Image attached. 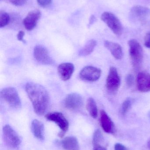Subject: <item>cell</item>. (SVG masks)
<instances>
[{
	"label": "cell",
	"instance_id": "6da1fadb",
	"mask_svg": "<svg viewBox=\"0 0 150 150\" xmlns=\"http://www.w3.org/2000/svg\"><path fill=\"white\" fill-rule=\"evenodd\" d=\"M25 89L36 114L43 115L50 103V97L46 89L43 86L33 82L27 83Z\"/></svg>",
	"mask_w": 150,
	"mask_h": 150
},
{
	"label": "cell",
	"instance_id": "7a4b0ae2",
	"mask_svg": "<svg viewBox=\"0 0 150 150\" xmlns=\"http://www.w3.org/2000/svg\"><path fill=\"white\" fill-rule=\"evenodd\" d=\"M129 52L133 67L138 69L142 63L143 59V50L140 43L135 39L128 41Z\"/></svg>",
	"mask_w": 150,
	"mask_h": 150
},
{
	"label": "cell",
	"instance_id": "3957f363",
	"mask_svg": "<svg viewBox=\"0 0 150 150\" xmlns=\"http://www.w3.org/2000/svg\"><path fill=\"white\" fill-rule=\"evenodd\" d=\"M1 96L10 107L15 109L21 107V100L16 88L11 87L4 88L1 91Z\"/></svg>",
	"mask_w": 150,
	"mask_h": 150
},
{
	"label": "cell",
	"instance_id": "277c9868",
	"mask_svg": "<svg viewBox=\"0 0 150 150\" xmlns=\"http://www.w3.org/2000/svg\"><path fill=\"white\" fill-rule=\"evenodd\" d=\"M101 18L116 36H120L122 34V24L119 18L113 13L105 11L101 15Z\"/></svg>",
	"mask_w": 150,
	"mask_h": 150
},
{
	"label": "cell",
	"instance_id": "5b68a950",
	"mask_svg": "<svg viewBox=\"0 0 150 150\" xmlns=\"http://www.w3.org/2000/svg\"><path fill=\"white\" fill-rule=\"evenodd\" d=\"M48 120L54 122L61 129L58 136L62 138L65 135L69 128L68 121L62 113L59 112L49 113L45 116Z\"/></svg>",
	"mask_w": 150,
	"mask_h": 150
},
{
	"label": "cell",
	"instance_id": "8992f818",
	"mask_svg": "<svg viewBox=\"0 0 150 150\" xmlns=\"http://www.w3.org/2000/svg\"><path fill=\"white\" fill-rule=\"evenodd\" d=\"M4 140L7 146L11 149H16L21 144V139L17 133L9 125L3 129Z\"/></svg>",
	"mask_w": 150,
	"mask_h": 150
},
{
	"label": "cell",
	"instance_id": "52a82bcc",
	"mask_svg": "<svg viewBox=\"0 0 150 150\" xmlns=\"http://www.w3.org/2000/svg\"><path fill=\"white\" fill-rule=\"evenodd\" d=\"M121 85V79L116 68L111 67L106 80V87L108 92L115 94L118 91Z\"/></svg>",
	"mask_w": 150,
	"mask_h": 150
},
{
	"label": "cell",
	"instance_id": "ba28073f",
	"mask_svg": "<svg viewBox=\"0 0 150 150\" xmlns=\"http://www.w3.org/2000/svg\"><path fill=\"white\" fill-rule=\"evenodd\" d=\"M101 69L95 67L87 66L80 71L79 77L82 80L89 82H94L99 79L101 76Z\"/></svg>",
	"mask_w": 150,
	"mask_h": 150
},
{
	"label": "cell",
	"instance_id": "9c48e42d",
	"mask_svg": "<svg viewBox=\"0 0 150 150\" xmlns=\"http://www.w3.org/2000/svg\"><path fill=\"white\" fill-rule=\"evenodd\" d=\"M33 55L37 62L44 65H51L53 60L50 56L47 49L41 45H37L34 47Z\"/></svg>",
	"mask_w": 150,
	"mask_h": 150
},
{
	"label": "cell",
	"instance_id": "30bf717a",
	"mask_svg": "<svg viewBox=\"0 0 150 150\" xmlns=\"http://www.w3.org/2000/svg\"><path fill=\"white\" fill-rule=\"evenodd\" d=\"M64 106L67 109L76 110L81 108L83 105V100L82 96L77 93H70L65 98Z\"/></svg>",
	"mask_w": 150,
	"mask_h": 150
},
{
	"label": "cell",
	"instance_id": "8fae6325",
	"mask_svg": "<svg viewBox=\"0 0 150 150\" xmlns=\"http://www.w3.org/2000/svg\"><path fill=\"white\" fill-rule=\"evenodd\" d=\"M41 17V13L38 10H34L30 11L23 21L26 29L29 31L33 30L37 25Z\"/></svg>",
	"mask_w": 150,
	"mask_h": 150
},
{
	"label": "cell",
	"instance_id": "7c38bea8",
	"mask_svg": "<svg viewBox=\"0 0 150 150\" xmlns=\"http://www.w3.org/2000/svg\"><path fill=\"white\" fill-rule=\"evenodd\" d=\"M137 88L141 92L150 91V74L146 72H140L137 75Z\"/></svg>",
	"mask_w": 150,
	"mask_h": 150
},
{
	"label": "cell",
	"instance_id": "4fadbf2b",
	"mask_svg": "<svg viewBox=\"0 0 150 150\" xmlns=\"http://www.w3.org/2000/svg\"><path fill=\"white\" fill-rule=\"evenodd\" d=\"M75 70V66L71 63H63L58 67L57 71L60 78L66 81L71 78Z\"/></svg>",
	"mask_w": 150,
	"mask_h": 150
},
{
	"label": "cell",
	"instance_id": "5bb4252c",
	"mask_svg": "<svg viewBox=\"0 0 150 150\" xmlns=\"http://www.w3.org/2000/svg\"><path fill=\"white\" fill-rule=\"evenodd\" d=\"M130 14L134 19L139 21H144L150 16V9L144 6L136 5L131 9Z\"/></svg>",
	"mask_w": 150,
	"mask_h": 150
},
{
	"label": "cell",
	"instance_id": "9a60e30c",
	"mask_svg": "<svg viewBox=\"0 0 150 150\" xmlns=\"http://www.w3.org/2000/svg\"><path fill=\"white\" fill-rule=\"evenodd\" d=\"M100 123L105 132L107 134H114V124L104 110H101L100 112Z\"/></svg>",
	"mask_w": 150,
	"mask_h": 150
},
{
	"label": "cell",
	"instance_id": "2e32d148",
	"mask_svg": "<svg viewBox=\"0 0 150 150\" xmlns=\"http://www.w3.org/2000/svg\"><path fill=\"white\" fill-rule=\"evenodd\" d=\"M104 45L115 59L120 60L123 58V50L120 45L108 40L105 41Z\"/></svg>",
	"mask_w": 150,
	"mask_h": 150
},
{
	"label": "cell",
	"instance_id": "e0dca14e",
	"mask_svg": "<svg viewBox=\"0 0 150 150\" xmlns=\"http://www.w3.org/2000/svg\"><path fill=\"white\" fill-rule=\"evenodd\" d=\"M31 131L35 137L38 140H44L45 138V130L43 123L37 120L33 121L31 123Z\"/></svg>",
	"mask_w": 150,
	"mask_h": 150
},
{
	"label": "cell",
	"instance_id": "ac0fdd59",
	"mask_svg": "<svg viewBox=\"0 0 150 150\" xmlns=\"http://www.w3.org/2000/svg\"><path fill=\"white\" fill-rule=\"evenodd\" d=\"M63 148L66 150H80L79 143L75 137H67L61 142Z\"/></svg>",
	"mask_w": 150,
	"mask_h": 150
},
{
	"label": "cell",
	"instance_id": "d6986e66",
	"mask_svg": "<svg viewBox=\"0 0 150 150\" xmlns=\"http://www.w3.org/2000/svg\"><path fill=\"white\" fill-rule=\"evenodd\" d=\"M97 44V42L94 40H89L80 50L79 55L81 56H86L90 55L93 52Z\"/></svg>",
	"mask_w": 150,
	"mask_h": 150
},
{
	"label": "cell",
	"instance_id": "ffe728a7",
	"mask_svg": "<svg viewBox=\"0 0 150 150\" xmlns=\"http://www.w3.org/2000/svg\"><path fill=\"white\" fill-rule=\"evenodd\" d=\"M87 111L92 117L96 119L98 116V109L96 101L92 98H90L87 100L86 103Z\"/></svg>",
	"mask_w": 150,
	"mask_h": 150
},
{
	"label": "cell",
	"instance_id": "44dd1931",
	"mask_svg": "<svg viewBox=\"0 0 150 150\" xmlns=\"http://www.w3.org/2000/svg\"><path fill=\"white\" fill-rule=\"evenodd\" d=\"M132 100L130 98L127 99L122 103L121 107L120 113L122 116H125L127 113L128 112L132 106Z\"/></svg>",
	"mask_w": 150,
	"mask_h": 150
},
{
	"label": "cell",
	"instance_id": "7402d4cb",
	"mask_svg": "<svg viewBox=\"0 0 150 150\" xmlns=\"http://www.w3.org/2000/svg\"><path fill=\"white\" fill-rule=\"evenodd\" d=\"M104 141V137L101 131L99 129H97L93 134L92 144L93 146L101 145V143Z\"/></svg>",
	"mask_w": 150,
	"mask_h": 150
},
{
	"label": "cell",
	"instance_id": "603a6c76",
	"mask_svg": "<svg viewBox=\"0 0 150 150\" xmlns=\"http://www.w3.org/2000/svg\"><path fill=\"white\" fill-rule=\"evenodd\" d=\"M10 16L7 12L4 11L0 12V27L2 28L7 25L10 21Z\"/></svg>",
	"mask_w": 150,
	"mask_h": 150
},
{
	"label": "cell",
	"instance_id": "cb8c5ba5",
	"mask_svg": "<svg viewBox=\"0 0 150 150\" xmlns=\"http://www.w3.org/2000/svg\"><path fill=\"white\" fill-rule=\"evenodd\" d=\"M126 82H127V85L130 87L134 85V76L132 74H129L126 78Z\"/></svg>",
	"mask_w": 150,
	"mask_h": 150
},
{
	"label": "cell",
	"instance_id": "d4e9b609",
	"mask_svg": "<svg viewBox=\"0 0 150 150\" xmlns=\"http://www.w3.org/2000/svg\"><path fill=\"white\" fill-rule=\"evenodd\" d=\"M28 0H9L13 5L17 6H22L26 3Z\"/></svg>",
	"mask_w": 150,
	"mask_h": 150
},
{
	"label": "cell",
	"instance_id": "484cf974",
	"mask_svg": "<svg viewBox=\"0 0 150 150\" xmlns=\"http://www.w3.org/2000/svg\"><path fill=\"white\" fill-rule=\"evenodd\" d=\"M37 2L40 6L45 7L49 5L52 3L53 0H37Z\"/></svg>",
	"mask_w": 150,
	"mask_h": 150
},
{
	"label": "cell",
	"instance_id": "4316f807",
	"mask_svg": "<svg viewBox=\"0 0 150 150\" xmlns=\"http://www.w3.org/2000/svg\"><path fill=\"white\" fill-rule=\"evenodd\" d=\"M144 45L150 49V32L148 33L144 38Z\"/></svg>",
	"mask_w": 150,
	"mask_h": 150
},
{
	"label": "cell",
	"instance_id": "83f0119b",
	"mask_svg": "<svg viewBox=\"0 0 150 150\" xmlns=\"http://www.w3.org/2000/svg\"><path fill=\"white\" fill-rule=\"evenodd\" d=\"M114 150H128L127 147L123 144L120 143H117L114 145Z\"/></svg>",
	"mask_w": 150,
	"mask_h": 150
},
{
	"label": "cell",
	"instance_id": "f1b7e54d",
	"mask_svg": "<svg viewBox=\"0 0 150 150\" xmlns=\"http://www.w3.org/2000/svg\"><path fill=\"white\" fill-rule=\"evenodd\" d=\"M25 33L23 31H20L17 35V38L19 41H23L25 42L23 40V37L24 36Z\"/></svg>",
	"mask_w": 150,
	"mask_h": 150
},
{
	"label": "cell",
	"instance_id": "f546056e",
	"mask_svg": "<svg viewBox=\"0 0 150 150\" xmlns=\"http://www.w3.org/2000/svg\"><path fill=\"white\" fill-rule=\"evenodd\" d=\"M93 150H107V149L102 145H98L94 146Z\"/></svg>",
	"mask_w": 150,
	"mask_h": 150
},
{
	"label": "cell",
	"instance_id": "4dcf8cb0",
	"mask_svg": "<svg viewBox=\"0 0 150 150\" xmlns=\"http://www.w3.org/2000/svg\"><path fill=\"white\" fill-rule=\"evenodd\" d=\"M95 20H96V17H95V16L92 15L90 18V23H89L90 25L92 24L95 22Z\"/></svg>",
	"mask_w": 150,
	"mask_h": 150
},
{
	"label": "cell",
	"instance_id": "1f68e13d",
	"mask_svg": "<svg viewBox=\"0 0 150 150\" xmlns=\"http://www.w3.org/2000/svg\"><path fill=\"white\" fill-rule=\"evenodd\" d=\"M147 146H148V148L150 150V138L147 143Z\"/></svg>",
	"mask_w": 150,
	"mask_h": 150
}]
</instances>
